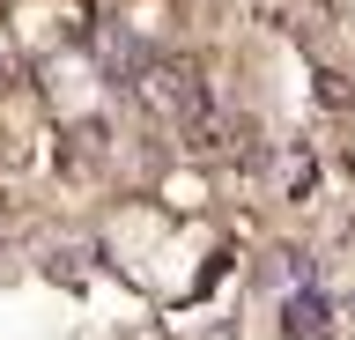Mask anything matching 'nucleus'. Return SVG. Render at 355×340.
Masks as SVG:
<instances>
[{
  "label": "nucleus",
  "instance_id": "1",
  "mask_svg": "<svg viewBox=\"0 0 355 340\" xmlns=\"http://www.w3.org/2000/svg\"><path fill=\"white\" fill-rule=\"evenodd\" d=\"M155 200L171 207V215H207V200H215V178L207 170H193V163H178V170H163V185H155Z\"/></svg>",
  "mask_w": 355,
  "mask_h": 340
}]
</instances>
